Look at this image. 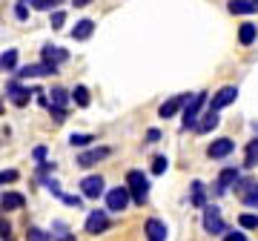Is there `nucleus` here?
Wrapping results in <instances>:
<instances>
[{
    "mask_svg": "<svg viewBox=\"0 0 258 241\" xmlns=\"http://www.w3.org/2000/svg\"><path fill=\"white\" fill-rule=\"evenodd\" d=\"M72 101L78 103V106H89V89H86V86H75L72 89Z\"/></svg>",
    "mask_w": 258,
    "mask_h": 241,
    "instance_id": "obj_27",
    "label": "nucleus"
},
{
    "mask_svg": "<svg viewBox=\"0 0 258 241\" xmlns=\"http://www.w3.org/2000/svg\"><path fill=\"white\" fill-rule=\"evenodd\" d=\"M129 201H132L129 187H112L109 193H106V210H109V213H123Z\"/></svg>",
    "mask_w": 258,
    "mask_h": 241,
    "instance_id": "obj_4",
    "label": "nucleus"
},
{
    "mask_svg": "<svg viewBox=\"0 0 258 241\" xmlns=\"http://www.w3.org/2000/svg\"><path fill=\"white\" fill-rule=\"evenodd\" d=\"M252 130H255V132H258V120H255V124H252Z\"/></svg>",
    "mask_w": 258,
    "mask_h": 241,
    "instance_id": "obj_42",
    "label": "nucleus"
},
{
    "mask_svg": "<svg viewBox=\"0 0 258 241\" xmlns=\"http://www.w3.org/2000/svg\"><path fill=\"white\" fill-rule=\"evenodd\" d=\"M195 207H210L207 204V195H204V184L201 181H192V198H189Z\"/></svg>",
    "mask_w": 258,
    "mask_h": 241,
    "instance_id": "obj_25",
    "label": "nucleus"
},
{
    "mask_svg": "<svg viewBox=\"0 0 258 241\" xmlns=\"http://www.w3.org/2000/svg\"><path fill=\"white\" fill-rule=\"evenodd\" d=\"M232 149H235V144H232L230 138H218V141H212L210 144L207 155L210 158H227V155H232Z\"/></svg>",
    "mask_w": 258,
    "mask_h": 241,
    "instance_id": "obj_15",
    "label": "nucleus"
},
{
    "mask_svg": "<svg viewBox=\"0 0 258 241\" xmlns=\"http://www.w3.org/2000/svg\"><path fill=\"white\" fill-rule=\"evenodd\" d=\"M60 201H63L66 207H81V204H83V201H81V198H78V195H66V193L60 195Z\"/></svg>",
    "mask_w": 258,
    "mask_h": 241,
    "instance_id": "obj_35",
    "label": "nucleus"
},
{
    "mask_svg": "<svg viewBox=\"0 0 258 241\" xmlns=\"http://www.w3.org/2000/svg\"><path fill=\"white\" fill-rule=\"evenodd\" d=\"M20 207H23L20 193H3V213H12V210H20Z\"/></svg>",
    "mask_w": 258,
    "mask_h": 241,
    "instance_id": "obj_22",
    "label": "nucleus"
},
{
    "mask_svg": "<svg viewBox=\"0 0 258 241\" xmlns=\"http://www.w3.org/2000/svg\"><path fill=\"white\" fill-rule=\"evenodd\" d=\"M40 57H43V64L57 66V64H66V61H69V52H66V49H60V46H52V43H46V46L40 49Z\"/></svg>",
    "mask_w": 258,
    "mask_h": 241,
    "instance_id": "obj_12",
    "label": "nucleus"
},
{
    "mask_svg": "<svg viewBox=\"0 0 258 241\" xmlns=\"http://www.w3.org/2000/svg\"><path fill=\"white\" fill-rule=\"evenodd\" d=\"M126 187H129V193H132V201H135V204H147L149 181L141 169H129L126 172Z\"/></svg>",
    "mask_w": 258,
    "mask_h": 241,
    "instance_id": "obj_1",
    "label": "nucleus"
},
{
    "mask_svg": "<svg viewBox=\"0 0 258 241\" xmlns=\"http://www.w3.org/2000/svg\"><path fill=\"white\" fill-rule=\"evenodd\" d=\"M158 138H161V132H158V130H149V132H147V141H149V144H155Z\"/></svg>",
    "mask_w": 258,
    "mask_h": 241,
    "instance_id": "obj_40",
    "label": "nucleus"
},
{
    "mask_svg": "<svg viewBox=\"0 0 258 241\" xmlns=\"http://www.w3.org/2000/svg\"><path fill=\"white\" fill-rule=\"evenodd\" d=\"M49 235H52V241H75V235L69 232V227H66L63 221H55V224H52Z\"/></svg>",
    "mask_w": 258,
    "mask_h": 241,
    "instance_id": "obj_20",
    "label": "nucleus"
},
{
    "mask_svg": "<svg viewBox=\"0 0 258 241\" xmlns=\"http://www.w3.org/2000/svg\"><path fill=\"white\" fill-rule=\"evenodd\" d=\"M255 37H258V26H255V23H241V29H238L241 46H249V43H255Z\"/></svg>",
    "mask_w": 258,
    "mask_h": 241,
    "instance_id": "obj_19",
    "label": "nucleus"
},
{
    "mask_svg": "<svg viewBox=\"0 0 258 241\" xmlns=\"http://www.w3.org/2000/svg\"><path fill=\"white\" fill-rule=\"evenodd\" d=\"M26 241H52L46 230H40V227H29L26 230Z\"/></svg>",
    "mask_w": 258,
    "mask_h": 241,
    "instance_id": "obj_28",
    "label": "nucleus"
},
{
    "mask_svg": "<svg viewBox=\"0 0 258 241\" xmlns=\"http://www.w3.org/2000/svg\"><path fill=\"white\" fill-rule=\"evenodd\" d=\"M32 95H37V92H32L29 86L18 84V81H9V84H6V98H9V101L15 103V106H26Z\"/></svg>",
    "mask_w": 258,
    "mask_h": 241,
    "instance_id": "obj_6",
    "label": "nucleus"
},
{
    "mask_svg": "<svg viewBox=\"0 0 258 241\" xmlns=\"http://www.w3.org/2000/svg\"><path fill=\"white\" fill-rule=\"evenodd\" d=\"M106 230H109V215L103 210H92L86 215V232L89 235H98V232H106Z\"/></svg>",
    "mask_w": 258,
    "mask_h": 241,
    "instance_id": "obj_7",
    "label": "nucleus"
},
{
    "mask_svg": "<svg viewBox=\"0 0 258 241\" xmlns=\"http://www.w3.org/2000/svg\"><path fill=\"white\" fill-rule=\"evenodd\" d=\"M66 101H69L66 89H60V86H52V92H49V109H66Z\"/></svg>",
    "mask_w": 258,
    "mask_h": 241,
    "instance_id": "obj_18",
    "label": "nucleus"
},
{
    "mask_svg": "<svg viewBox=\"0 0 258 241\" xmlns=\"http://www.w3.org/2000/svg\"><path fill=\"white\" fill-rule=\"evenodd\" d=\"M207 103V92H195L192 95V101L186 103V109H184V130H198V112H201V106Z\"/></svg>",
    "mask_w": 258,
    "mask_h": 241,
    "instance_id": "obj_3",
    "label": "nucleus"
},
{
    "mask_svg": "<svg viewBox=\"0 0 258 241\" xmlns=\"http://www.w3.org/2000/svg\"><path fill=\"white\" fill-rule=\"evenodd\" d=\"M92 32H95V20L83 18V20H78V23H75L72 40H86V37H92Z\"/></svg>",
    "mask_w": 258,
    "mask_h": 241,
    "instance_id": "obj_17",
    "label": "nucleus"
},
{
    "mask_svg": "<svg viewBox=\"0 0 258 241\" xmlns=\"http://www.w3.org/2000/svg\"><path fill=\"white\" fill-rule=\"evenodd\" d=\"M238 224L244 227V230H258V215H252V213H241V215H238Z\"/></svg>",
    "mask_w": 258,
    "mask_h": 241,
    "instance_id": "obj_29",
    "label": "nucleus"
},
{
    "mask_svg": "<svg viewBox=\"0 0 258 241\" xmlns=\"http://www.w3.org/2000/svg\"><path fill=\"white\" fill-rule=\"evenodd\" d=\"M0 66H3V72H15L18 69V49H6L0 57Z\"/></svg>",
    "mask_w": 258,
    "mask_h": 241,
    "instance_id": "obj_23",
    "label": "nucleus"
},
{
    "mask_svg": "<svg viewBox=\"0 0 258 241\" xmlns=\"http://www.w3.org/2000/svg\"><path fill=\"white\" fill-rule=\"evenodd\" d=\"M32 158H35L37 164H46V147H35L32 149Z\"/></svg>",
    "mask_w": 258,
    "mask_h": 241,
    "instance_id": "obj_34",
    "label": "nucleus"
},
{
    "mask_svg": "<svg viewBox=\"0 0 258 241\" xmlns=\"http://www.w3.org/2000/svg\"><path fill=\"white\" fill-rule=\"evenodd\" d=\"M192 101L189 95H175V98H169V101L161 103V109H158V115L161 118H172V115H178L181 109H186V103Z\"/></svg>",
    "mask_w": 258,
    "mask_h": 241,
    "instance_id": "obj_8",
    "label": "nucleus"
},
{
    "mask_svg": "<svg viewBox=\"0 0 258 241\" xmlns=\"http://www.w3.org/2000/svg\"><path fill=\"white\" fill-rule=\"evenodd\" d=\"M144 230H147L149 241H166V224L161 218H147L144 221Z\"/></svg>",
    "mask_w": 258,
    "mask_h": 241,
    "instance_id": "obj_14",
    "label": "nucleus"
},
{
    "mask_svg": "<svg viewBox=\"0 0 258 241\" xmlns=\"http://www.w3.org/2000/svg\"><path fill=\"white\" fill-rule=\"evenodd\" d=\"M81 193L86 195V198H101V195L106 193V184H103L101 175H86L81 181Z\"/></svg>",
    "mask_w": 258,
    "mask_h": 241,
    "instance_id": "obj_9",
    "label": "nucleus"
},
{
    "mask_svg": "<svg viewBox=\"0 0 258 241\" xmlns=\"http://www.w3.org/2000/svg\"><path fill=\"white\" fill-rule=\"evenodd\" d=\"M63 20H66V15H63L60 9L52 12V29H60V26H63Z\"/></svg>",
    "mask_w": 258,
    "mask_h": 241,
    "instance_id": "obj_36",
    "label": "nucleus"
},
{
    "mask_svg": "<svg viewBox=\"0 0 258 241\" xmlns=\"http://www.w3.org/2000/svg\"><path fill=\"white\" fill-rule=\"evenodd\" d=\"M235 98H238V86H221L218 92L212 95V101H210V112H221L224 106L235 103Z\"/></svg>",
    "mask_w": 258,
    "mask_h": 241,
    "instance_id": "obj_5",
    "label": "nucleus"
},
{
    "mask_svg": "<svg viewBox=\"0 0 258 241\" xmlns=\"http://www.w3.org/2000/svg\"><path fill=\"white\" fill-rule=\"evenodd\" d=\"M241 201H244V204H247V207H258V187H255V190H252V193H247V195H244Z\"/></svg>",
    "mask_w": 258,
    "mask_h": 241,
    "instance_id": "obj_33",
    "label": "nucleus"
},
{
    "mask_svg": "<svg viewBox=\"0 0 258 241\" xmlns=\"http://www.w3.org/2000/svg\"><path fill=\"white\" fill-rule=\"evenodd\" d=\"M227 9H230L232 15H255L258 12V0H230Z\"/></svg>",
    "mask_w": 258,
    "mask_h": 241,
    "instance_id": "obj_16",
    "label": "nucleus"
},
{
    "mask_svg": "<svg viewBox=\"0 0 258 241\" xmlns=\"http://www.w3.org/2000/svg\"><path fill=\"white\" fill-rule=\"evenodd\" d=\"M238 181H241V169H238V167H227V169H221L215 193H227V190H230V187H235Z\"/></svg>",
    "mask_w": 258,
    "mask_h": 241,
    "instance_id": "obj_13",
    "label": "nucleus"
},
{
    "mask_svg": "<svg viewBox=\"0 0 258 241\" xmlns=\"http://www.w3.org/2000/svg\"><path fill=\"white\" fill-rule=\"evenodd\" d=\"M75 6H78V9H81V6H89V3H92V0H72Z\"/></svg>",
    "mask_w": 258,
    "mask_h": 241,
    "instance_id": "obj_41",
    "label": "nucleus"
},
{
    "mask_svg": "<svg viewBox=\"0 0 258 241\" xmlns=\"http://www.w3.org/2000/svg\"><path fill=\"white\" fill-rule=\"evenodd\" d=\"M63 0H32V6L35 9H40V12H49V9H57Z\"/></svg>",
    "mask_w": 258,
    "mask_h": 241,
    "instance_id": "obj_30",
    "label": "nucleus"
},
{
    "mask_svg": "<svg viewBox=\"0 0 258 241\" xmlns=\"http://www.w3.org/2000/svg\"><path fill=\"white\" fill-rule=\"evenodd\" d=\"M244 167H247V169L258 167V138L249 141L247 149H244Z\"/></svg>",
    "mask_w": 258,
    "mask_h": 241,
    "instance_id": "obj_21",
    "label": "nucleus"
},
{
    "mask_svg": "<svg viewBox=\"0 0 258 241\" xmlns=\"http://www.w3.org/2000/svg\"><path fill=\"white\" fill-rule=\"evenodd\" d=\"M204 230L210 235H227V224L221 218V210L212 204V207H204Z\"/></svg>",
    "mask_w": 258,
    "mask_h": 241,
    "instance_id": "obj_2",
    "label": "nucleus"
},
{
    "mask_svg": "<svg viewBox=\"0 0 258 241\" xmlns=\"http://www.w3.org/2000/svg\"><path fill=\"white\" fill-rule=\"evenodd\" d=\"M57 72V66H52V64H29V66H23V69H18V78H46V75H55Z\"/></svg>",
    "mask_w": 258,
    "mask_h": 241,
    "instance_id": "obj_11",
    "label": "nucleus"
},
{
    "mask_svg": "<svg viewBox=\"0 0 258 241\" xmlns=\"http://www.w3.org/2000/svg\"><path fill=\"white\" fill-rule=\"evenodd\" d=\"M224 241H247V235H244V232H227V235H224Z\"/></svg>",
    "mask_w": 258,
    "mask_h": 241,
    "instance_id": "obj_39",
    "label": "nucleus"
},
{
    "mask_svg": "<svg viewBox=\"0 0 258 241\" xmlns=\"http://www.w3.org/2000/svg\"><path fill=\"white\" fill-rule=\"evenodd\" d=\"M15 15H18V20H26V0H18V6H15Z\"/></svg>",
    "mask_w": 258,
    "mask_h": 241,
    "instance_id": "obj_37",
    "label": "nucleus"
},
{
    "mask_svg": "<svg viewBox=\"0 0 258 241\" xmlns=\"http://www.w3.org/2000/svg\"><path fill=\"white\" fill-rule=\"evenodd\" d=\"M112 155V147H95V149H86V152H81L78 155V167H92V164H98V161H103V158Z\"/></svg>",
    "mask_w": 258,
    "mask_h": 241,
    "instance_id": "obj_10",
    "label": "nucleus"
},
{
    "mask_svg": "<svg viewBox=\"0 0 258 241\" xmlns=\"http://www.w3.org/2000/svg\"><path fill=\"white\" fill-rule=\"evenodd\" d=\"M0 181H3V184H15V181H18V169H3V172H0Z\"/></svg>",
    "mask_w": 258,
    "mask_h": 241,
    "instance_id": "obj_32",
    "label": "nucleus"
},
{
    "mask_svg": "<svg viewBox=\"0 0 258 241\" xmlns=\"http://www.w3.org/2000/svg\"><path fill=\"white\" fill-rule=\"evenodd\" d=\"M95 141V135H89V132H75V135H69V144L72 147H89Z\"/></svg>",
    "mask_w": 258,
    "mask_h": 241,
    "instance_id": "obj_26",
    "label": "nucleus"
},
{
    "mask_svg": "<svg viewBox=\"0 0 258 241\" xmlns=\"http://www.w3.org/2000/svg\"><path fill=\"white\" fill-rule=\"evenodd\" d=\"M166 167H169V161H166V155H158L155 161H152V175H164Z\"/></svg>",
    "mask_w": 258,
    "mask_h": 241,
    "instance_id": "obj_31",
    "label": "nucleus"
},
{
    "mask_svg": "<svg viewBox=\"0 0 258 241\" xmlns=\"http://www.w3.org/2000/svg\"><path fill=\"white\" fill-rule=\"evenodd\" d=\"M0 235H3V241H12V224L3 221V227H0Z\"/></svg>",
    "mask_w": 258,
    "mask_h": 241,
    "instance_id": "obj_38",
    "label": "nucleus"
},
{
    "mask_svg": "<svg viewBox=\"0 0 258 241\" xmlns=\"http://www.w3.org/2000/svg\"><path fill=\"white\" fill-rule=\"evenodd\" d=\"M218 120H221V118H218V112H207V115H204V120L198 124V130H195V132H212L215 127H218Z\"/></svg>",
    "mask_w": 258,
    "mask_h": 241,
    "instance_id": "obj_24",
    "label": "nucleus"
}]
</instances>
